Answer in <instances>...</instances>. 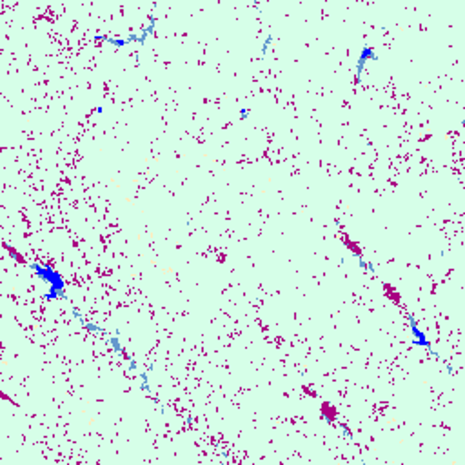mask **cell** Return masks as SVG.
<instances>
[{
	"instance_id": "1",
	"label": "cell",
	"mask_w": 465,
	"mask_h": 465,
	"mask_svg": "<svg viewBox=\"0 0 465 465\" xmlns=\"http://www.w3.org/2000/svg\"><path fill=\"white\" fill-rule=\"evenodd\" d=\"M28 266L35 273V276H38L47 284V291L44 293L46 302H55V300L66 298V280L53 266L42 264V262H29Z\"/></svg>"
},
{
	"instance_id": "2",
	"label": "cell",
	"mask_w": 465,
	"mask_h": 465,
	"mask_svg": "<svg viewBox=\"0 0 465 465\" xmlns=\"http://www.w3.org/2000/svg\"><path fill=\"white\" fill-rule=\"evenodd\" d=\"M405 316H407V322H409V327H411V334H413V345H414V347H422V349H425L429 355L436 356V358H440V355H438L434 349H432V345H431V340H429V336H427V332H425L424 329L420 327L416 316H414L413 313H407V311H405Z\"/></svg>"
},
{
	"instance_id": "3",
	"label": "cell",
	"mask_w": 465,
	"mask_h": 465,
	"mask_svg": "<svg viewBox=\"0 0 465 465\" xmlns=\"http://www.w3.org/2000/svg\"><path fill=\"white\" fill-rule=\"evenodd\" d=\"M371 60H378V53L376 49L369 44H364V47L360 49V55L356 58V73H355V80L356 84H362V76H364V69H365L367 62Z\"/></svg>"
},
{
	"instance_id": "4",
	"label": "cell",
	"mask_w": 465,
	"mask_h": 465,
	"mask_svg": "<svg viewBox=\"0 0 465 465\" xmlns=\"http://www.w3.org/2000/svg\"><path fill=\"white\" fill-rule=\"evenodd\" d=\"M71 314H73V316H75V318L78 320V324H80V326L84 327V329H87L89 332H95V334H102V336H107V334H109V332L105 331L104 327L97 326V324H93L91 320H87L86 316H84V314H82L80 311H78V309L75 307V305L71 307Z\"/></svg>"
},
{
	"instance_id": "5",
	"label": "cell",
	"mask_w": 465,
	"mask_h": 465,
	"mask_svg": "<svg viewBox=\"0 0 465 465\" xmlns=\"http://www.w3.org/2000/svg\"><path fill=\"white\" fill-rule=\"evenodd\" d=\"M155 29H157V17L155 15H149L147 17V26H144V28L140 29V33L136 36H138V44H145V40L149 38L151 35H155Z\"/></svg>"
},
{
	"instance_id": "6",
	"label": "cell",
	"mask_w": 465,
	"mask_h": 465,
	"mask_svg": "<svg viewBox=\"0 0 465 465\" xmlns=\"http://www.w3.org/2000/svg\"><path fill=\"white\" fill-rule=\"evenodd\" d=\"M95 42H102V44H109V46L115 47H124L131 44L128 36H111V35H97L95 36Z\"/></svg>"
},
{
	"instance_id": "7",
	"label": "cell",
	"mask_w": 465,
	"mask_h": 465,
	"mask_svg": "<svg viewBox=\"0 0 465 465\" xmlns=\"http://www.w3.org/2000/svg\"><path fill=\"white\" fill-rule=\"evenodd\" d=\"M118 334L120 332L116 331V334H107L105 336V340H107V343H109V347L115 351V353H118V355H122L126 360H129V358H133V356H129L128 353H126V349H124L122 342H120V338H118Z\"/></svg>"
},
{
	"instance_id": "8",
	"label": "cell",
	"mask_w": 465,
	"mask_h": 465,
	"mask_svg": "<svg viewBox=\"0 0 465 465\" xmlns=\"http://www.w3.org/2000/svg\"><path fill=\"white\" fill-rule=\"evenodd\" d=\"M273 42H274V35L273 33H267V35H266V40L262 44V55H267L269 47L273 46Z\"/></svg>"
},
{
	"instance_id": "9",
	"label": "cell",
	"mask_w": 465,
	"mask_h": 465,
	"mask_svg": "<svg viewBox=\"0 0 465 465\" xmlns=\"http://www.w3.org/2000/svg\"><path fill=\"white\" fill-rule=\"evenodd\" d=\"M138 380H140V385H142V389H144L145 393H153V391H151V385H149V378H147V374H144V372H138Z\"/></svg>"
},
{
	"instance_id": "10",
	"label": "cell",
	"mask_w": 465,
	"mask_h": 465,
	"mask_svg": "<svg viewBox=\"0 0 465 465\" xmlns=\"http://www.w3.org/2000/svg\"><path fill=\"white\" fill-rule=\"evenodd\" d=\"M384 287L387 289V295H389L391 298H395V302H396V303H400V297L396 295V289H395V287H391L389 284H384Z\"/></svg>"
},
{
	"instance_id": "11",
	"label": "cell",
	"mask_w": 465,
	"mask_h": 465,
	"mask_svg": "<svg viewBox=\"0 0 465 465\" xmlns=\"http://www.w3.org/2000/svg\"><path fill=\"white\" fill-rule=\"evenodd\" d=\"M249 115H251V109H249V107H242V109L238 111L240 120H245V118H247Z\"/></svg>"
},
{
	"instance_id": "12",
	"label": "cell",
	"mask_w": 465,
	"mask_h": 465,
	"mask_svg": "<svg viewBox=\"0 0 465 465\" xmlns=\"http://www.w3.org/2000/svg\"><path fill=\"white\" fill-rule=\"evenodd\" d=\"M102 111H104V107H102V105H99V107H97V109H95V113H97V115H100V113H102Z\"/></svg>"
}]
</instances>
